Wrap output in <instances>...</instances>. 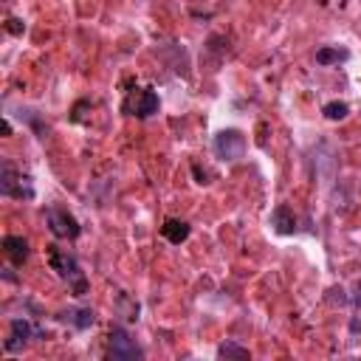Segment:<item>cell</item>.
<instances>
[{
	"label": "cell",
	"instance_id": "6da1fadb",
	"mask_svg": "<svg viewBox=\"0 0 361 361\" xmlns=\"http://www.w3.org/2000/svg\"><path fill=\"white\" fill-rule=\"evenodd\" d=\"M48 262L51 268L56 271V276L62 282H68V288L73 290V296H85L87 293V279H85V271L79 268V259L65 251V248H56V245H48Z\"/></svg>",
	"mask_w": 361,
	"mask_h": 361
},
{
	"label": "cell",
	"instance_id": "7a4b0ae2",
	"mask_svg": "<svg viewBox=\"0 0 361 361\" xmlns=\"http://www.w3.org/2000/svg\"><path fill=\"white\" fill-rule=\"evenodd\" d=\"M0 192L6 197H17V200H31L34 197V186H31V178L17 172V166L6 158L3 161V178H0Z\"/></svg>",
	"mask_w": 361,
	"mask_h": 361
},
{
	"label": "cell",
	"instance_id": "3957f363",
	"mask_svg": "<svg viewBox=\"0 0 361 361\" xmlns=\"http://www.w3.org/2000/svg\"><path fill=\"white\" fill-rule=\"evenodd\" d=\"M144 353H141V347L135 344V338L124 330V327H113L110 330V336H107V358L110 361H135V358H141Z\"/></svg>",
	"mask_w": 361,
	"mask_h": 361
},
{
	"label": "cell",
	"instance_id": "277c9868",
	"mask_svg": "<svg viewBox=\"0 0 361 361\" xmlns=\"http://www.w3.org/2000/svg\"><path fill=\"white\" fill-rule=\"evenodd\" d=\"M45 223H48L51 234L59 237V240H76L79 231H82L79 220L68 209H59V206H48L45 209Z\"/></svg>",
	"mask_w": 361,
	"mask_h": 361
},
{
	"label": "cell",
	"instance_id": "5b68a950",
	"mask_svg": "<svg viewBox=\"0 0 361 361\" xmlns=\"http://www.w3.org/2000/svg\"><path fill=\"white\" fill-rule=\"evenodd\" d=\"M212 147H214V155L220 161H240L245 155V135L240 130L228 127V130H220L214 135V144Z\"/></svg>",
	"mask_w": 361,
	"mask_h": 361
},
{
	"label": "cell",
	"instance_id": "8992f818",
	"mask_svg": "<svg viewBox=\"0 0 361 361\" xmlns=\"http://www.w3.org/2000/svg\"><path fill=\"white\" fill-rule=\"evenodd\" d=\"M158 107H161V102H158V93L152 87L135 90L121 102V110L130 116H138V118H149L152 113H158Z\"/></svg>",
	"mask_w": 361,
	"mask_h": 361
},
{
	"label": "cell",
	"instance_id": "52a82bcc",
	"mask_svg": "<svg viewBox=\"0 0 361 361\" xmlns=\"http://www.w3.org/2000/svg\"><path fill=\"white\" fill-rule=\"evenodd\" d=\"M31 336H34V327H31L28 319H11V322H8V338L3 341L6 353H17V350H23V344H25Z\"/></svg>",
	"mask_w": 361,
	"mask_h": 361
},
{
	"label": "cell",
	"instance_id": "ba28073f",
	"mask_svg": "<svg viewBox=\"0 0 361 361\" xmlns=\"http://www.w3.org/2000/svg\"><path fill=\"white\" fill-rule=\"evenodd\" d=\"M3 251L14 265H23L28 259V240L20 234H6L3 237Z\"/></svg>",
	"mask_w": 361,
	"mask_h": 361
},
{
	"label": "cell",
	"instance_id": "9c48e42d",
	"mask_svg": "<svg viewBox=\"0 0 361 361\" xmlns=\"http://www.w3.org/2000/svg\"><path fill=\"white\" fill-rule=\"evenodd\" d=\"M59 319H62V322H71L76 330H87V327L96 324V313H93L90 307H71V310L59 313Z\"/></svg>",
	"mask_w": 361,
	"mask_h": 361
},
{
	"label": "cell",
	"instance_id": "30bf717a",
	"mask_svg": "<svg viewBox=\"0 0 361 361\" xmlns=\"http://www.w3.org/2000/svg\"><path fill=\"white\" fill-rule=\"evenodd\" d=\"M271 223H274V228H276L279 234H293V228H296V217H293L290 206H285V203H279V206L274 209Z\"/></svg>",
	"mask_w": 361,
	"mask_h": 361
},
{
	"label": "cell",
	"instance_id": "8fae6325",
	"mask_svg": "<svg viewBox=\"0 0 361 361\" xmlns=\"http://www.w3.org/2000/svg\"><path fill=\"white\" fill-rule=\"evenodd\" d=\"M189 223H183V220H166L164 226H161V237L164 240H169L172 245H180L186 237H189Z\"/></svg>",
	"mask_w": 361,
	"mask_h": 361
},
{
	"label": "cell",
	"instance_id": "7c38bea8",
	"mask_svg": "<svg viewBox=\"0 0 361 361\" xmlns=\"http://www.w3.org/2000/svg\"><path fill=\"white\" fill-rule=\"evenodd\" d=\"M347 56H350V51L347 48H338V45H324V48L316 51V62L319 65H338Z\"/></svg>",
	"mask_w": 361,
	"mask_h": 361
},
{
	"label": "cell",
	"instance_id": "4fadbf2b",
	"mask_svg": "<svg viewBox=\"0 0 361 361\" xmlns=\"http://www.w3.org/2000/svg\"><path fill=\"white\" fill-rule=\"evenodd\" d=\"M116 307H118V316H124L127 322H135V319H138V302H135V299H130L127 293H118Z\"/></svg>",
	"mask_w": 361,
	"mask_h": 361
},
{
	"label": "cell",
	"instance_id": "5bb4252c",
	"mask_svg": "<svg viewBox=\"0 0 361 361\" xmlns=\"http://www.w3.org/2000/svg\"><path fill=\"white\" fill-rule=\"evenodd\" d=\"M217 358H251V353H248V347H240L234 341H226V344L217 347Z\"/></svg>",
	"mask_w": 361,
	"mask_h": 361
},
{
	"label": "cell",
	"instance_id": "9a60e30c",
	"mask_svg": "<svg viewBox=\"0 0 361 361\" xmlns=\"http://www.w3.org/2000/svg\"><path fill=\"white\" fill-rule=\"evenodd\" d=\"M322 113H324V118H330V121H341V118H347L350 107H347L344 102H327V104L322 107Z\"/></svg>",
	"mask_w": 361,
	"mask_h": 361
},
{
	"label": "cell",
	"instance_id": "2e32d148",
	"mask_svg": "<svg viewBox=\"0 0 361 361\" xmlns=\"http://www.w3.org/2000/svg\"><path fill=\"white\" fill-rule=\"evenodd\" d=\"M6 31H8V34H23V31H25V25H23V20L11 17V20L6 23Z\"/></svg>",
	"mask_w": 361,
	"mask_h": 361
},
{
	"label": "cell",
	"instance_id": "e0dca14e",
	"mask_svg": "<svg viewBox=\"0 0 361 361\" xmlns=\"http://www.w3.org/2000/svg\"><path fill=\"white\" fill-rule=\"evenodd\" d=\"M350 330H353V333H361V319H353V322H350Z\"/></svg>",
	"mask_w": 361,
	"mask_h": 361
}]
</instances>
